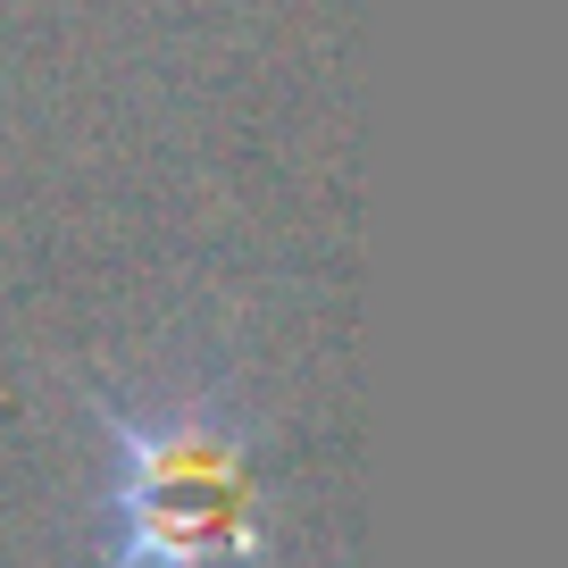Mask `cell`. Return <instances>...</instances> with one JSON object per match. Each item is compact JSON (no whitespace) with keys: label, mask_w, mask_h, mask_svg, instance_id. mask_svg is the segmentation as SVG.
I'll return each mask as SVG.
<instances>
[{"label":"cell","mask_w":568,"mask_h":568,"mask_svg":"<svg viewBox=\"0 0 568 568\" xmlns=\"http://www.w3.org/2000/svg\"><path fill=\"white\" fill-rule=\"evenodd\" d=\"M92 426L109 452L101 485V568H260L267 501L251 468V426L217 385L118 402L92 393Z\"/></svg>","instance_id":"1"}]
</instances>
